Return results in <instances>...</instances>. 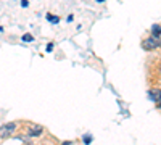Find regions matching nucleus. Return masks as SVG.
Segmentation results:
<instances>
[{
	"instance_id": "obj_5",
	"label": "nucleus",
	"mask_w": 161,
	"mask_h": 145,
	"mask_svg": "<svg viewBox=\"0 0 161 145\" xmlns=\"http://www.w3.org/2000/svg\"><path fill=\"white\" fill-rule=\"evenodd\" d=\"M152 36L153 37H161V26L159 24H155L152 28Z\"/></svg>"
},
{
	"instance_id": "obj_1",
	"label": "nucleus",
	"mask_w": 161,
	"mask_h": 145,
	"mask_svg": "<svg viewBox=\"0 0 161 145\" xmlns=\"http://www.w3.org/2000/svg\"><path fill=\"white\" fill-rule=\"evenodd\" d=\"M158 47H161V39L159 37H148V39H145V41L142 42V48L143 50H155V48H158Z\"/></svg>"
},
{
	"instance_id": "obj_11",
	"label": "nucleus",
	"mask_w": 161,
	"mask_h": 145,
	"mask_svg": "<svg viewBox=\"0 0 161 145\" xmlns=\"http://www.w3.org/2000/svg\"><path fill=\"white\" fill-rule=\"evenodd\" d=\"M158 108H161V102H159V103H158Z\"/></svg>"
},
{
	"instance_id": "obj_9",
	"label": "nucleus",
	"mask_w": 161,
	"mask_h": 145,
	"mask_svg": "<svg viewBox=\"0 0 161 145\" xmlns=\"http://www.w3.org/2000/svg\"><path fill=\"white\" fill-rule=\"evenodd\" d=\"M90 139H92L90 136H86V143H90Z\"/></svg>"
},
{
	"instance_id": "obj_12",
	"label": "nucleus",
	"mask_w": 161,
	"mask_h": 145,
	"mask_svg": "<svg viewBox=\"0 0 161 145\" xmlns=\"http://www.w3.org/2000/svg\"><path fill=\"white\" fill-rule=\"evenodd\" d=\"M98 2H103V0H98Z\"/></svg>"
},
{
	"instance_id": "obj_7",
	"label": "nucleus",
	"mask_w": 161,
	"mask_h": 145,
	"mask_svg": "<svg viewBox=\"0 0 161 145\" xmlns=\"http://www.w3.org/2000/svg\"><path fill=\"white\" fill-rule=\"evenodd\" d=\"M47 18H48L52 23H58V21H60V18H57V16H52V15H47Z\"/></svg>"
},
{
	"instance_id": "obj_10",
	"label": "nucleus",
	"mask_w": 161,
	"mask_h": 145,
	"mask_svg": "<svg viewBox=\"0 0 161 145\" xmlns=\"http://www.w3.org/2000/svg\"><path fill=\"white\" fill-rule=\"evenodd\" d=\"M61 145H73V143H71V140H66V142H63Z\"/></svg>"
},
{
	"instance_id": "obj_3",
	"label": "nucleus",
	"mask_w": 161,
	"mask_h": 145,
	"mask_svg": "<svg viewBox=\"0 0 161 145\" xmlns=\"http://www.w3.org/2000/svg\"><path fill=\"white\" fill-rule=\"evenodd\" d=\"M148 97H150L152 102L159 103V102H161V89H152V90L148 92Z\"/></svg>"
},
{
	"instance_id": "obj_4",
	"label": "nucleus",
	"mask_w": 161,
	"mask_h": 145,
	"mask_svg": "<svg viewBox=\"0 0 161 145\" xmlns=\"http://www.w3.org/2000/svg\"><path fill=\"white\" fill-rule=\"evenodd\" d=\"M29 134L31 136H39V134H42V126H32L29 129Z\"/></svg>"
},
{
	"instance_id": "obj_8",
	"label": "nucleus",
	"mask_w": 161,
	"mask_h": 145,
	"mask_svg": "<svg viewBox=\"0 0 161 145\" xmlns=\"http://www.w3.org/2000/svg\"><path fill=\"white\" fill-rule=\"evenodd\" d=\"M52 48H53V44H48L47 45V52H52Z\"/></svg>"
},
{
	"instance_id": "obj_6",
	"label": "nucleus",
	"mask_w": 161,
	"mask_h": 145,
	"mask_svg": "<svg viewBox=\"0 0 161 145\" xmlns=\"http://www.w3.org/2000/svg\"><path fill=\"white\" fill-rule=\"evenodd\" d=\"M32 39H34L32 34H24V36H23V41H24V42H31Z\"/></svg>"
},
{
	"instance_id": "obj_2",
	"label": "nucleus",
	"mask_w": 161,
	"mask_h": 145,
	"mask_svg": "<svg viewBox=\"0 0 161 145\" xmlns=\"http://www.w3.org/2000/svg\"><path fill=\"white\" fill-rule=\"evenodd\" d=\"M15 129H16V123H8V124H5L2 129H0V134H2L3 139H7V137L11 136V132H13Z\"/></svg>"
}]
</instances>
